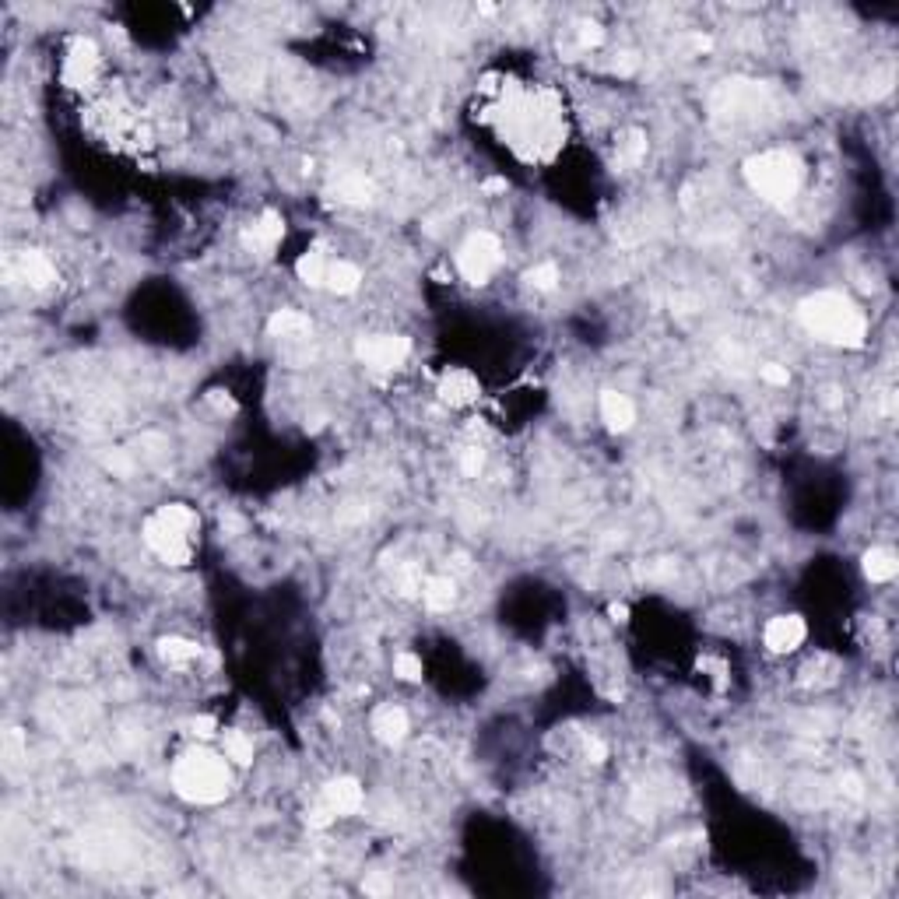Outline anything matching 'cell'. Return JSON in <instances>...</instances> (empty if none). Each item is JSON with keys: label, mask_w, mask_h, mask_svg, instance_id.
<instances>
[{"label": "cell", "mask_w": 899, "mask_h": 899, "mask_svg": "<svg viewBox=\"0 0 899 899\" xmlns=\"http://www.w3.org/2000/svg\"><path fill=\"white\" fill-rule=\"evenodd\" d=\"M798 320L808 334L836 348H861L868 337V320L844 292H815L798 306Z\"/></svg>", "instance_id": "6da1fadb"}, {"label": "cell", "mask_w": 899, "mask_h": 899, "mask_svg": "<svg viewBox=\"0 0 899 899\" xmlns=\"http://www.w3.org/2000/svg\"><path fill=\"white\" fill-rule=\"evenodd\" d=\"M193 530H197V513L183 503H169L144 521V541L169 566H187L193 559Z\"/></svg>", "instance_id": "7a4b0ae2"}, {"label": "cell", "mask_w": 899, "mask_h": 899, "mask_svg": "<svg viewBox=\"0 0 899 899\" xmlns=\"http://www.w3.org/2000/svg\"><path fill=\"white\" fill-rule=\"evenodd\" d=\"M173 787H176L180 798H187L193 805H215V801H222L229 794L233 773H229L222 756L187 752L173 766Z\"/></svg>", "instance_id": "3957f363"}, {"label": "cell", "mask_w": 899, "mask_h": 899, "mask_svg": "<svg viewBox=\"0 0 899 899\" xmlns=\"http://www.w3.org/2000/svg\"><path fill=\"white\" fill-rule=\"evenodd\" d=\"M745 180L756 190L759 197H766L769 204H787L791 197H798L801 180H805V165L794 151L787 148H773L762 151L756 158L745 162Z\"/></svg>", "instance_id": "277c9868"}, {"label": "cell", "mask_w": 899, "mask_h": 899, "mask_svg": "<svg viewBox=\"0 0 899 899\" xmlns=\"http://www.w3.org/2000/svg\"><path fill=\"white\" fill-rule=\"evenodd\" d=\"M503 264V242L492 233H474L457 250V267L471 284H485Z\"/></svg>", "instance_id": "5b68a950"}, {"label": "cell", "mask_w": 899, "mask_h": 899, "mask_svg": "<svg viewBox=\"0 0 899 899\" xmlns=\"http://www.w3.org/2000/svg\"><path fill=\"white\" fill-rule=\"evenodd\" d=\"M411 355V341L401 334H373L366 341H359V359L377 369V373H394L404 366V359Z\"/></svg>", "instance_id": "8992f818"}, {"label": "cell", "mask_w": 899, "mask_h": 899, "mask_svg": "<svg viewBox=\"0 0 899 899\" xmlns=\"http://www.w3.org/2000/svg\"><path fill=\"white\" fill-rule=\"evenodd\" d=\"M762 636H766V647L773 654H791V650H798L805 643L808 625L801 615H776L769 618V625H766Z\"/></svg>", "instance_id": "52a82bcc"}, {"label": "cell", "mask_w": 899, "mask_h": 899, "mask_svg": "<svg viewBox=\"0 0 899 899\" xmlns=\"http://www.w3.org/2000/svg\"><path fill=\"white\" fill-rule=\"evenodd\" d=\"M284 239V218L278 211H264L246 233H242V242L253 250V253H260V257H267V253H275V246Z\"/></svg>", "instance_id": "ba28073f"}, {"label": "cell", "mask_w": 899, "mask_h": 899, "mask_svg": "<svg viewBox=\"0 0 899 899\" xmlns=\"http://www.w3.org/2000/svg\"><path fill=\"white\" fill-rule=\"evenodd\" d=\"M320 801L331 808L334 815H352V811H359V808H362L366 794H362V784H359V780H352V776H337V780H331V784L324 787Z\"/></svg>", "instance_id": "9c48e42d"}, {"label": "cell", "mask_w": 899, "mask_h": 899, "mask_svg": "<svg viewBox=\"0 0 899 899\" xmlns=\"http://www.w3.org/2000/svg\"><path fill=\"white\" fill-rule=\"evenodd\" d=\"M601 422L612 428V432H625V428L636 422V408L625 394L618 390H605L601 394Z\"/></svg>", "instance_id": "30bf717a"}, {"label": "cell", "mask_w": 899, "mask_h": 899, "mask_svg": "<svg viewBox=\"0 0 899 899\" xmlns=\"http://www.w3.org/2000/svg\"><path fill=\"white\" fill-rule=\"evenodd\" d=\"M439 397L446 401V404H454V408H461V404H471L474 397H478V379L468 373V369H450L443 383H439Z\"/></svg>", "instance_id": "8fae6325"}, {"label": "cell", "mask_w": 899, "mask_h": 899, "mask_svg": "<svg viewBox=\"0 0 899 899\" xmlns=\"http://www.w3.org/2000/svg\"><path fill=\"white\" fill-rule=\"evenodd\" d=\"M373 734H377L383 745L404 742V734H408V713L401 710V707H379L373 713Z\"/></svg>", "instance_id": "7c38bea8"}, {"label": "cell", "mask_w": 899, "mask_h": 899, "mask_svg": "<svg viewBox=\"0 0 899 899\" xmlns=\"http://www.w3.org/2000/svg\"><path fill=\"white\" fill-rule=\"evenodd\" d=\"M98 67V53L89 39H78L74 47H71V56H67V81L71 85H85L89 78H92V71Z\"/></svg>", "instance_id": "4fadbf2b"}, {"label": "cell", "mask_w": 899, "mask_h": 899, "mask_svg": "<svg viewBox=\"0 0 899 899\" xmlns=\"http://www.w3.org/2000/svg\"><path fill=\"white\" fill-rule=\"evenodd\" d=\"M334 193H337V200H341V204H355V208H362V204H369V200L377 197V187H373V180H369V176H362V173H344V176L334 183Z\"/></svg>", "instance_id": "5bb4252c"}, {"label": "cell", "mask_w": 899, "mask_h": 899, "mask_svg": "<svg viewBox=\"0 0 899 899\" xmlns=\"http://www.w3.org/2000/svg\"><path fill=\"white\" fill-rule=\"evenodd\" d=\"M861 566H864V576L871 583H889L899 572V559L893 548H871V552H864Z\"/></svg>", "instance_id": "9a60e30c"}, {"label": "cell", "mask_w": 899, "mask_h": 899, "mask_svg": "<svg viewBox=\"0 0 899 899\" xmlns=\"http://www.w3.org/2000/svg\"><path fill=\"white\" fill-rule=\"evenodd\" d=\"M158 657L169 667H187V664L200 657V647L193 640H183V636H165V640H158Z\"/></svg>", "instance_id": "2e32d148"}, {"label": "cell", "mask_w": 899, "mask_h": 899, "mask_svg": "<svg viewBox=\"0 0 899 899\" xmlns=\"http://www.w3.org/2000/svg\"><path fill=\"white\" fill-rule=\"evenodd\" d=\"M422 601H426V608H432V612L454 608V601H457L454 580L450 576H428L426 583H422Z\"/></svg>", "instance_id": "e0dca14e"}, {"label": "cell", "mask_w": 899, "mask_h": 899, "mask_svg": "<svg viewBox=\"0 0 899 899\" xmlns=\"http://www.w3.org/2000/svg\"><path fill=\"white\" fill-rule=\"evenodd\" d=\"M18 271H21V278L32 284V288H47V284L56 278L53 264H49L43 253H36V250H29V253L18 257Z\"/></svg>", "instance_id": "ac0fdd59"}, {"label": "cell", "mask_w": 899, "mask_h": 899, "mask_svg": "<svg viewBox=\"0 0 899 899\" xmlns=\"http://www.w3.org/2000/svg\"><path fill=\"white\" fill-rule=\"evenodd\" d=\"M359 282H362V271L355 264H348V260H337V264L327 267V282L324 284L331 288L334 295H352L359 288Z\"/></svg>", "instance_id": "d6986e66"}, {"label": "cell", "mask_w": 899, "mask_h": 899, "mask_svg": "<svg viewBox=\"0 0 899 899\" xmlns=\"http://www.w3.org/2000/svg\"><path fill=\"white\" fill-rule=\"evenodd\" d=\"M327 267H331V264L324 260V253H320V250H306V253L295 260V275H299V282L313 284V288L327 282Z\"/></svg>", "instance_id": "ffe728a7"}, {"label": "cell", "mask_w": 899, "mask_h": 899, "mask_svg": "<svg viewBox=\"0 0 899 899\" xmlns=\"http://www.w3.org/2000/svg\"><path fill=\"white\" fill-rule=\"evenodd\" d=\"M267 331L275 334V337H295V334H306L310 331V317H302L299 310H278V313H271Z\"/></svg>", "instance_id": "44dd1931"}, {"label": "cell", "mask_w": 899, "mask_h": 899, "mask_svg": "<svg viewBox=\"0 0 899 899\" xmlns=\"http://www.w3.org/2000/svg\"><path fill=\"white\" fill-rule=\"evenodd\" d=\"M222 745H225V759H233L236 766H250L253 762V742L242 731H225Z\"/></svg>", "instance_id": "7402d4cb"}, {"label": "cell", "mask_w": 899, "mask_h": 899, "mask_svg": "<svg viewBox=\"0 0 899 899\" xmlns=\"http://www.w3.org/2000/svg\"><path fill=\"white\" fill-rule=\"evenodd\" d=\"M527 284L538 288V292H552L559 284V267L556 264H538L527 271Z\"/></svg>", "instance_id": "603a6c76"}, {"label": "cell", "mask_w": 899, "mask_h": 899, "mask_svg": "<svg viewBox=\"0 0 899 899\" xmlns=\"http://www.w3.org/2000/svg\"><path fill=\"white\" fill-rule=\"evenodd\" d=\"M643 155H647V138H643L640 131H632V134H625V141H618V158H622V162L636 165Z\"/></svg>", "instance_id": "cb8c5ba5"}, {"label": "cell", "mask_w": 899, "mask_h": 899, "mask_svg": "<svg viewBox=\"0 0 899 899\" xmlns=\"http://www.w3.org/2000/svg\"><path fill=\"white\" fill-rule=\"evenodd\" d=\"M422 671H426V667H422V657H415V654H408V650L394 657V674L404 678V682H419Z\"/></svg>", "instance_id": "d4e9b609"}, {"label": "cell", "mask_w": 899, "mask_h": 899, "mask_svg": "<svg viewBox=\"0 0 899 899\" xmlns=\"http://www.w3.org/2000/svg\"><path fill=\"white\" fill-rule=\"evenodd\" d=\"M183 731H187L190 738H200V742H204V738H211V734L218 731V720H215V717H193V720L183 724Z\"/></svg>", "instance_id": "484cf974"}, {"label": "cell", "mask_w": 899, "mask_h": 899, "mask_svg": "<svg viewBox=\"0 0 899 899\" xmlns=\"http://www.w3.org/2000/svg\"><path fill=\"white\" fill-rule=\"evenodd\" d=\"M759 377L766 379L769 386H787V383H791V373H787V366H780V362H766V366L759 369Z\"/></svg>", "instance_id": "4316f807"}, {"label": "cell", "mask_w": 899, "mask_h": 899, "mask_svg": "<svg viewBox=\"0 0 899 899\" xmlns=\"http://www.w3.org/2000/svg\"><path fill=\"white\" fill-rule=\"evenodd\" d=\"M334 818H337V815H334V811L324 805V801H317V805L310 808V815H306V822H310L313 829H324V826H331Z\"/></svg>", "instance_id": "83f0119b"}, {"label": "cell", "mask_w": 899, "mask_h": 899, "mask_svg": "<svg viewBox=\"0 0 899 899\" xmlns=\"http://www.w3.org/2000/svg\"><path fill=\"white\" fill-rule=\"evenodd\" d=\"M106 468L116 474H131L134 471V461H131V454H123V450H113L109 457H106Z\"/></svg>", "instance_id": "f1b7e54d"}, {"label": "cell", "mask_w": 899, "mask_h": 899, "mask_svg": "<svg viewBox=\"0 0 899 899\" xmlns=\"http://www.w3.org/2000/svg\"><path fill=\"white\" fill-rule=\"evenodd\" d=\"M601 39H605V32H601L598 21H583V25H580V43H583V47H601Z\"/></svg>", "instance_id": "f546056e"}, {"label": "cell", "mask_w": 899, "mask_h": 899, "mask_svg": "<svg viewBox=\"0 0 899 899\" xmlns=\"http://www.w3.org/2000/svg\"><path fill=\"white\" fill-rule=\"evenodd\" d=\"M583 749H587V759H590V762H605V759H608V745H605L601 738H587Z\"/></svg>", "instance_id": "4dcf8cb0"}, {"label": "cell", "mask_w": 899, "mask_h": 899, "mask_svg": "<svg viewBox=\"0 0 899 899\" xmlns=\"http://www.w3.org/2000/svg\"><path fill=\"white\" fill-rule=\"evenodd\" d=\"M362 889H366V893H373V896H386V893H390V882H386L383 875H369Z\"/></svg>", "instance_id": "1f68e13d"}, {"label": "cell", "mask_w": 899, "mask_h": 899, "mask_svg": "<svg viewBox=\"0 0 899 899\" xmlns=\"http://www.w3.org/2000/svg\"><path fill=\"white\" fill-rule=\"evenodd\" d=\"M461 468H464V474H478V471H481V450H478V446H471V450L464 454Z\"/></svg>", "instance_id": "d6a6232c"}, {"label": "cell", "mask_w": 899, "mask_h": 899, "mask_svg": "<svg viewBox=\"0 0 899 899\" xmlns=\"http://www.w3.org/2000/svg\"><path fill=\"white\" fill-rule=\"evenodd\" d=\"M208 401H211V404H215V408H218V411H229V415H233V411H236V401H233V397H229V394H222V390H215V394H208Z\"/></svg>", "instance_id": "836d02e7"}, {"label": "cell", "mask_w": 899, "mask_h": 899, "mask_svg": "<svg viewBox=\"0 0 899 899\" xmlns=\"http://www.w3.org/2000/svg\"><path fill=\"white\" fill-rule=\"evenodd\" d=\"M608 615H612V622H629V608H625V605H618V601H615V605L608 608Z\"/></svg>", "instance_id": "e575fe53"}, {"label": "cell", "mask_w": 899, "mask_h": 899, "mask_svg": "<svg viewBox=\"0 0 899 899\" xmlns=\"http://www.w3.org/2000/svg\"><path fill=\"white\" fill-rule=\"evenodd\" d=\"M485 190H488V193H503V190H506V180H488Z\"/></svg>", "instance_id": "d590c367"}]
</instances>
